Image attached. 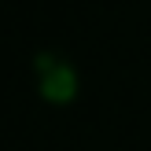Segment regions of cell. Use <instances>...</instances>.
<instances>
[{"instance_id":"1","label":"cell","mask_w":151,"mask_h":151,"mask_svg":"<svg viewBox=\"0 0 151 151\" xmlns=\"http://www.w3.org/2000/svg\"><path fill=\"white\" fill-rule=\"evenodd\" d=\"M37 70H41V92L55 103H66L74 96V70L66 63H55L52 55H37Z\"/></svg>"}]
</instances>
